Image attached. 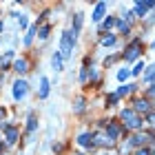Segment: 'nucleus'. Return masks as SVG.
<instances>
[{"mask_svg": "<svg viewBox=\"0 0 155 155\" xmlns=\"http://www.w3.org/2000/svg\"><path fill=\"white\" fill-rule=\"evenodd\" d=\"M73 45H75V36H73V31H64V33H62V38H60V53H62V58H64V60L71 58V53H73Z\"/></svg>", "mask_w": 155, "mask_h": 155, "instance_id": "f257e3e1", "label": "nucleus"}, {"mask_svg": "<svg viewBox=\"0 0 155 155\" xmlns=\"http://www.w3.org/2000/svg\"><path fill=\"white\" fill-rule=\"evenodd\" d=\"M27 91H29V84H27L25 80H16L13 82V100H25V95H27Z\"/></svg>", "mask_w": 155, "mask_h": 155, "instance_id": "f03ea898", "label": "nucleus"}, {"mask_svg": "<svg viewBox=\"0 0 155 155\" xmlns=\"http://www.w3.org/2000/svg\"><path fill=\"white\" fill-rule=\"evenodd\" d=\"M51 67L55 69V71H62V69H64V58H62L60 51H55V53L51 55Z\"/></svg>", "mask_w": 155, "mask_h": 155, "instance_id": "7ed1b4c3", "label": "nucleus"}, {"mask_svg": "<svg viewBox=\"0 0 155 155\" xmlns=\"http://www.w3.org/2000/svg\"><path fill=\"white\" fill-rule=\"evenodd\" d=\"M13 69H16V73H20V75H22V73H27V71H29V62H27L25 58H20V60H16V62H13Z\"/></svg>", "mask_w": 155, "mask_h": 155, "instance_id": "20e7f679", "label": "nucleus"}, {"mask_svg": "<svg viewBox=\"0 0 155 155\" xmlns=\"http://www.w3.org/2000/svg\"><path fill=\"white\" fill-rule=\"evenodd\" d=\"M104 11H107V2H97V5H95V11H93V16H91V18L97 22V20L104 18Z\"/></svg>", "mask_w": 155, "mask_h": 155, "instance_id": "39448f33", "label": "nucleus"}, {"mask_svg": "<svg viewBox=\"0 0 155 155\" xmlns=\"http://www.w3.org/2000/svg\"><path fill=\"white\" fill-rule=\"evenodd\" d=\"M47 95H49V80H47V78H42V80H40V89H38V97H40V100H45Z\"/></svg>", "mask_w": 155, "mask_h": 155, "instance_id": "423d86ee", "label": "nucleus"}, {"mask_svg": "<svg viewBox=\"0 0 155 155\" xmlns=\"http://www.w3.org/2000/svg\"><path fill=\"white\" fill-rule=\"evenodd\" d=\"M151 7H155V2H137L135 5V13H137V16H144Z\"/></svg>", "mask_w": 155, "mask_h": 155, "instance_id": "0eeeda50", "label": "nucleus"}, {"mask_svg": "<svg viewBox=\"0 0 155 155\" xmlns=\"http://www.w3.org/2000/svg\"><path fill=\"white\" fill-rule=\"evenodd\" d=\"M16 140H18V131L16 129H7V144H16Z\"/></svg>", "mask_w": 155, "mask_h": 155, "instance_id": "6e6552de", "label": "nucleus"}, {"mask_svg": "<svg viewBox=\"0 0 155 155\" xmlns=\"http://www.w3.org/2000/svg\"><path fill=\"white\" fill-rule=\"evenodd\" d=\"M91 140H93V137H91L89 133H82V135L78 137V144H80V146H89V144H91Z\"/></svg>", "mask_w": 155, "mask_h": 155, "instance_id": "1a4fd4ad", "label": "nucleus"}, {"mask_svg": "<svg viewBox=\"0 0 155 155\" xmlns=\"http://www.w3.org/2000/svg\"><path fill=\"white\" fill-rule=\"evenodd\" d=\"M36 126H38V122H36V115H29V124H27V133H33V131H36Z\"/></svg>", "mask_w": 155, "mask_h": 155, "instance_id": "9d476101", "label": "nucleus"}, {"mask_svg": "<svg viewBox=\"0 0 155 155\" xmlns=\"http://www.w3.org/2000/svg\"><path fill=\"white\" fill-rule=\"evenodd\" d=\"M13 16L18 18V27H20V29H25V27H27V16H25V13H13Z\"/></svg>", "mask_w": 155, "mask_h": 155, "instance_id": "9b49d317", "label": "nucleus"}, {"mask_svg": "<svg viewBox=\"0 0 155 155\" xmlns=\"http://www.w3.org/2000/svg\"><path fill=\"white\" fill-rule=\"evenodd\" d=\"M33 33H36V27H31V29L27 31V36H25V45H27V47L33 42Z\"/></svg>", "mask_w": 155, "mask_h": 155, "instance_id": "f8f14e48", "label": "nucleus"}, {"mask_svg": "<svg viewBox=\"0 0 155 155\" xmlns=\"http://www.w3.org/2000/svg\"><path fill=\"white\" fill-rule=\"evenodd\" d=\"M115 45V36H104L102 38V47H113Z\"/></svg>", "mask_w": 155, "mask_h": 155, "instance_id": "ddd939ff", "label": "nucleus"}, {"mask_svg": "<svg viewBox=\"0 0 155 155\" xmlns=\"http://www.w3.org/2000/svg\"><path fill=\"white\" fill-rule=\"evenodd\" d=\"M137 53H140V51H137V45H135V47H133V49H131V51H129V53H126V55H124V58H126V60H129V62H131V60H135V58H137Z\"/></svg>", "mask_w": 155, "mask_h": 155, "instance_id": "4468645a", "label": "nucleus"}, {"mask_svg": "<svg viewBox=\"0 0 155 155\" xmlns=\"http://www.w3.org/2000/svg\"><path fill=\"white\" fill-rule=\"evenodd\" d=\"M135 109L137 111H149V102H146V100H137L135 102Z\"/></svg>", "mask_w": 155, "mask_h": 155, "instance_id": "2eb2a0df", "label": "nucleus"}, {"mask_svg": "<svg viewBox=\"0 0 155 155\" xmlns=\"http://www.w3.org/2000/svg\"><path fill=\"white\" fill-rule=\"evenodd\" d=\"M49 31H51V27H42L40 33H38V38H40V40H47V38H49Z\"/></svg>", "mask_w": 155, "mask_h": 155, "instance_id": "dca6fc26", "label": "nucleus"}, {"mask_svg": "<svg viewBox=\"0 0 155 155\" xmlns=\"http://www.w3.org/2000/svg\"><path fill=\"white\" fill-rule=\"evenodd\" d=\"M131 91H133V84H126V87L117 89V95H126V93H131Z\"/></svg>", "mask_w": 155, "mask_h": 155, "instance_id": "f3484780", "label": "nucleus"}, {"mask_svg": "<svg viewBox=\"0 0 155 155\" xmlns=\"http://www.w3.org/2000/svg\"><path fill=\"white\" fill-rule=\"evenodd\" d=\"M129 73H131L129 69H122V71H117V80H120V82H124L126 78H129Z\"/></svg>", "mask_w": 155, "mask_h": 155, "instance_id": "a211bd4d", "label": "nucleus"}, {"mask_svg": "<svg viewBox=\"0 0 155 155\" xmlns=\"http://www.w3.org/2000/svg\"><path fill=\"white\" fill-rule=\"evenodd\" d=\"M75 111H78V113H80V111H84V100H82V97H78V100H75V107H73Z\"/></svg>", "mask_w": 155, "mask_h": 155, "instance_id": "6ab92c4d", "label": "nucleus"}, {"mask_svg": "<svg viewBox=\"0 0 155 155\" xmlns=\"http://www.w3.org/2000/svg\"><path fill=\"white\" fill-rule=\"evenodd\" d=\"M113 25H115V20L113 18H107V20H104V25H102V29H111Z\"/></svg>", "mask_w": 155, "mask_h": 155, "instance_id": "aec40b11", "label": "nucleus"}, {"mask_svg": "<svg viewBox=\"0 0 155 155\" xmlns=\"http://www.w3.org/2000/svg\"><path fill=\"white\" fill-rule=\"evenodd\" d=\"M109 135H111V140L117 137V126H111V129H109Z\"/></svg>", "mask_w": 155, "mask_h": 155, "instance_id": "412c9836", "label": "nucleus"}, {"mask_svg": "<svg viewBox=\"0 0 155 155\" xmlns=\"http://www.w3.org/2000/svg\"><path fill=\"white\" fill-rule=\"evenodd\" d=\"M142 69H144V64H142V62H140V64H137L135 69H133V73H140V71H142Z\"/></svg>", "mask_w": 155, "mask_h": 155, "instance_id": "4be33fe9", "label": "nucleus"}, {"mask_svg": "<svg viewBox=\"0 0 155 155\" xmlns=\"http://www.w3.org/2000/svg\"><path fill=\"white\" fill-rule=\"evenodd\" d=\"M149 122H151V124H155V113H151V115H149Z\"/></svg>", "mask_w": 155, "mask_h": 155, "instance_id": "5701e85b", "label": "nucleus"}, {"mask_svg": "<svg viewBox=\"0 0 155 155\" xmlns=\"http://www.w3.org/2000/svg\"><path fill=\"white\" fill-rule=\"evenodd\" d=\"M137 155H149V151H137Z\"/></svg>", "mask_w": 155, "mask_h": 155, "instance_id": "b1692460", "label": "nucleus"}, {"mask_svg": "<svg viewBox=\"0 0 155 155\" xmlns=\"http://www.w3.org/2000/svg\"><path fill=\"white\" fill-rule=\"evenodd\" d=\"M149 93H151V95H155V87H153V89H151V91H149Z\"/></svg>", "mask_w": 155, "mask_h": 155, "instance_id": "393cba45", "label": "nucleus"}, {"mask_svg": "<svg viewBox=\"0 0 155 155\" xmlns=\"http://www.w3.org/2000/svg\"><path fill=\"white\" fill-rule=\"evenodd\" d=\"M2 27H5V25H2V22H0V31H2Z\"/></svg>", "mask_w": 155, "mask_h": 155, "instance_id": "a878e982", "label": "nucleus"}, {"mask_svg": "<svg viewBox=\"0 0 155 155\" xmlns=\"http://www.w3.org/2000/svg\"><path fill=\"white\" fill-rule=\"evenodd\" d=\"M75 155H80V153H75Z\"/></svg>", "mask_w": 155, "mask_h": 155, "instance_id": "bb28decb", "label": "nucleus"}]
</instances>
